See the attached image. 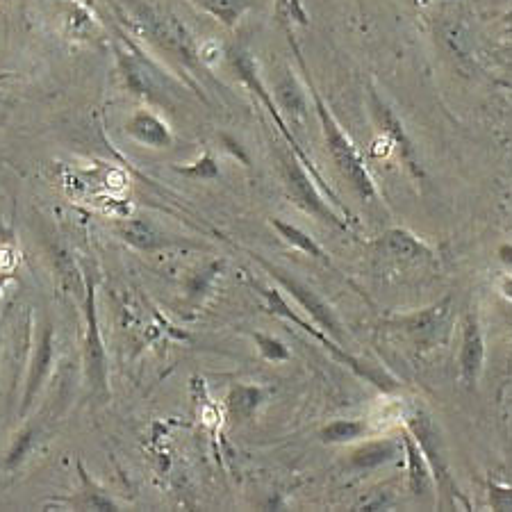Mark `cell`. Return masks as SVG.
<instances>
[{
  "label": "cell",
  "instance_id": "d4e9b609",
  "mask_svg": "<svg viewBox=\"0 0 512 512\" xmlns=\"http://www.w3.org/2000/svg\"><path fill=\"white\" fill-rule=\"evenodd\" d=\"M490 506L492 510H512V487L490 483Z\"/></svg>",
  "mask_w": 512,
  "mask_h": 512
},
{
  "label": "cell",
  "instance_id": "ba28073f",
  "mask_svg": "<svg viewBox=\"0 0 512 512\" xmlns=\"http://www.w3.org/2000/svg\"><path fill=\"white\" fill-rule=\"evenodd\" d=\"M285 171H287V187L289 194H292V201L303 208L305 212H310L312 217H317L321 221H328V224L346 228L344 221L337 217V214L330 210V205L324 201V196L319 194V189L312 185L310 173L305 171L299 162H285Z\"/></svg>",
  "mask_w": 512,
  "mask_h": 512
},
{
  "label": "cell",
  "instance_id": "52a82bcc",
  "mask_svg": "<svg viewBox=\"0 0 512 512\" xmlns=\"http://www.w3.org/2000/svg\"><path fill=\"white\" fill-rule=\"evenodd\" d=\"M369 110H371V114H374V121L378 123V128H381L383 135L387 137V142H390L396 151H399L403 164L410 169L412 176H415L417 180L424 178V171H421L419 162H417L415 146H412L408 132L403 130V123L390 110V105H387L383 98L378 96V92H374V89L369 92Z\"/></svg>",
  "mask_w": 512,
  "mask_h": 512
},
{
  "label": "cell",
  "instance_id": "603a6c76",
  "mask_svg": "<svg viewBox=\"0 0 512 512\" xmlns=\"http://www.w3.org/2000/svg\"><path fill=\"white\" fill-rule=\"evenodd\" d=\"M253 342L258 346L260 355L267 362H287L292 360V351L287 349L285 342H280L274 335H264V333H253Z\"/></svg>",
  "mask_w": 512,
  "mask_h": 512
},
{
  "label": "cell",
  "instance_id": "7a4b0ae2",
  "mask_svg": "<svg viewBox=\"0 0 512 512\" xmlns=\"http://www.w3.org/2000/svg\"><path fill=\"white\" fill-rule=\"evenodd\" d=\"M85 374L89 390L98 401H105L110 394V367H107V351L98 328V305H96V283L87 280L85 292Z\"/></svg>",
  "mask_w": 512,
  "mask_h": 512
},
{
  "label": "cell",
  "instance_id": "5b68a950",
  "mask_svg": "<svg viewBox=\"0 0 512 512\" xmlns=\"http://www.w3.org/2000/svg\"><path fill=\"white\" fill-rule=\"evenodd\" d=\"M230 62H233L235 71L239 73V78H242L244 85L249 87V89H253V92L260 96V101L264 103V107H267L271 117H274L276 126L280 128V132H283V137L287 139L289 144H292V148L296 151V158H299V160L303 162V167H310V173H312V176H315L317 183L326 189V185H324V178H321V173H319L315 167H312V160H308V155H305V153L301 151V146L296 144V137L292 135V132H289L287 123H285L283 119H280L278 107L274 105V101H271V96L267 94V89H264L262 80H260V76H258V71H255V62H253V57H251L249 53H244V51H230Z\"/></svg>",
  "mask_w": 512,
  "mask_h": 512
},
{
  "label": "cell",
  "instance_id": "ac0fdd59",
  "mask_svg": "<svg viewBox=\"0 0 512 512\" xmlns=\"http://www.w3.org/2000/svg\"><path fill=\"white\" fill-rule=\"evenodd\" d=\"M271 226L278 230L280 239H283L285 244L292 246V249L310 255V258H315V260L326 262L324 249H321V246L308 233H303L299 226H292V224H287V221H280V219H271Z\"/></svg>",
  "mask_w": 512,
  "mask_h": 512
},
{
  "label": "cell",
  "instance_id": "6da1fadb",
  "mask_svg": "<svg viewBox=\"0 0 512 512\" xmlns=\"http://www.w3.org/2000/svg\"><path fill=\"white\" fill-rule=\"evenodd\" d=\"M310 92H312V98H315V107L321 121V132H324L326 148L330 158L335 162V167L340 169V173L346 178V183L353 187V192L358 194L362 201H374L378 196V189L367 169L365 158H362V153L358 151V146L353 144V139L346 135L344 128L337 123L333 112L328 110L324 98H321V94L317 92L312 82H310Z\"/></svg>",
  "mask_w": 512,
  "mask_h": 512
},
{
  "label": "cell",
  "instance_id": "cb8c5ba5",
  "mask_svg": "<svg viewBox=\"0 0 512 512\" xmlns=\"http://www.w3.org/2000/svg\"><path fill=\"white\" fill-rule=\"evenodd\" d=\"M276 14L283 23H299L303 28L310 26V16L301 0H276Z\"/></svg>",
  "mask_w": 512,
  "mask_h": 512
},
{
  "label": "cell",
  "instance_id": "9c48e42d",
  "mask_svg": "<svg viewBox=\"0 0 512 512\" xmlns=\"http://www.w3.org/2000/svg\"><path fill=\"white\" fill-rule=\"evenodd\" d=\"M458 365H460V376L462 381H465V385L476 387L485 367V337L481 330V321H478L474 312H469L465 321H462Z\"/></svg>",
  "mask_w": 512,
  "mask_h": 512
},
{
  "label": "cell",
  "instance_id": "8992f818",
  "mask_svg": "<svg viewBox=\"0 0 512 512\" xmlns=\"http://www.w3.org/2000/svg\"><path fill=\"white\" fill-rule=\"evenodd\" d=\"M53 362H55V328L51 321H46V324L39 328L35 351H32V360L26 376V392H23V403H21V417H26L32 410V406H35L41 387H44V381L51 376Z\"/></svg>",
  "mask_w": 512,
  "mask_h": 512
},
{
  "label": "cell",
  "instance_id": "277c9868",
  "mask_svg": "<svg viewBox=\"0 0 512 512\" xmlns=\"http://www.w3.org/2000/svg\"><path fill=\"white\" fill-rule=\"evenodd\" d=\"M262 294H264V299H267V303H269V312H274V315H278V317H283V319H287V321H292V324H296L299 328H303L305 333H312L317 337V340L326 346V349L335 355L337 360H342L344 365H349L355 374L358 376H362V378H369L371 383H376L378 387H383V390H394V383H390V381H381V378H378L374 371L371 369H367V367H362L360 365V360H355L351 353H346L344 349H340V346H337V342H333V337H328V335H324V333H319V330L315 328V326H310V324H305L303 319H299L292 312V308H289V303L283 299V294L278 292V289H262Z\"/></svg>",
  "mask_w": 512,
  "mask_h": 512
},
{
  "label": "cell",
  "instance_id": "83f0119b",
  "mask_svg": "<svg viewBox=\"0 0 512 512\" xmlns=\"http://www.w3.org/2000/svg\"><path fill=\"white\" fill-rule=\"evenodd\" d=\"M94 3V0H87V5H92Z\"/></svg>",
  "mask_w": 512,
  "mask_h": 512
},
{
  "label": "cell",
  "instance_id": "9a60e30c",
  "mask_svg": "<svg viewBox=\"0 0 512 512\" xmlns=\"http://www.w3.org/2000/svg\"><path fill=\"white\" fill-rule=\"evenodd\" d=\"M383 249L401 260H431L433 251L406 228H392L383 237Z\"/></svg>",
  "mask_w": 512,
  "mask_h": 512
},
{
  "label": "cell",
  "instance_id": "4316f807",
  "mask_svg": "<svg viewBox=\"0 0 512 512\" xmlns=\"http://www.w3.org/2000/svg\"><path fill=\"white\" fill-rule=\"evenodd\" d=\"M499 292H501L503 299L512 301V276H501V280H499Z\"/></svg>",
  "mask_w": 512,
  "mask_h": 512
},
{
  "label": "cell",
  "instance_id": "30bf717a",
  "mask_svg": "<svg viewBox=\"0 0 512 512\" xmlns=\"http://www.w3.org/2000/svg\"><path fill=\"white\" fill-rule=\"evenodd\" d=\"M123 130H126V135L132 142L153 148V151H164V148L173 144V132L169 123L160 114L148 110V107H139V110L132 112Z\"/></svg>",
  "mask_w": 512,
  "mask_h": 512
},
{
  "label": "cell",
  "instance_id": "ffe728a7",
  "mask_svg": "<svg viewBox=\"0 0 512 512\" xmlns=\"http://www.w3.org/2000/svg\"><path fill=\"white\" fill-rule=\"evenodd\" d=\"M66 35L71 39H89L96 30V21L92 12H89L87 3H69V12L64 19Z\"/></svg>",
  "mask_w": 512,
  "mask_h": 512
},
{
  "label": "cell",
  "instance_id": "484cf974",
  "mask_svg": "<svg viewBox=\"0 0 512 512\" xmlns=\"http://www.w3.org/2000/svg\"><path fill=\"white\" fill-rule=\"evenodd\" d=\"M499 260L503 262V267H508L512 271V244L499 246Z\"/></svg>",
  "mask_w": 512,
  "mask_h": 512
},
{
  "label": "cell",
  "instance_id": "7402d4cb",
  "mask_svg": "<svg viewBox=\"0 0 512 512\" xmlns=\"http://www.w3.org/2000/svg\"><path fill=\"white\" fill-rule=\"evenodd\" d=\"M80 478H82V497L76 501V506L85 510H117V503H114L107 494H103L94 481H89L85 469L80 467Z\"/></svg>",
  "mask_w": 512,
  "mask_h": 512
},
{
  "label": "cell",
  "instance_id": "e0dca14e",
  "mask_svg": "<svg viewBox=\"0 0 512 512\" xmlns=\"http://www.w3.org/2000/svg\"><path fill=\"white\" fill-rule=\"evenodd\" d=\"M194 3L212 19H217L221 26L233 30L244 19V14L253 10L258 0H194Z\"/></svg>",
  "mask_w": 512,
  "mask_h": 512
},
{
  "label": "cell",
  "instance_id": "4fadbf2b",
  "mask_svg": "<svg viewBox=\"0 0 512 512\" xmlns=\"http://www.w3.org/2000/svg\"><path fill=\"white\" fill-rule=\"evenodd\" d=\"M401 453V442L392 440V437H381V440H369L365 444H360L358 449H353L351 453V465L355 469H378L399 458Z\"/></svg>",
  "mask_w": 512,
  "mask_h": 512
},
{
  "label": "cell",
  "instance_id": "44dd1931",
  "mask_svg": "<svg viewBox=\"0 0 512 512\" xmlns=\"http://www.w3.org/2000/svg\"><path fill=\"white\" fill-rule=\"evenodd\" d=\"M173 171L180 173V176L185 178H192V180H203V183H208V180H219L221 178V169H219V162L214 158L212 151H205L201 158L189 162V164H176Z\"/></svg>",
  "mask_w": 512,
  "mask_h": 512
},
{
  "label": "cell",
  "instance_id": "7c38bea8",
  "mask_svg": "<svg viewBox=\"0 0 512 512\" xmlns=\"http://www.w3.org/2000/svg\"><path fill=\"white\" fill-rule=\"evenodd\" d=\"M114 233H117L123 242L130 244L132 249L144 253H153L167 244V239H164V235L151 224V221L139 217H121L117 221V226H114Z\"/></svg>",
  "mask_w": 512,
  "mask_h": 512
},
{
  "label": "cell",
  "instance_id": "2e32d148",
  "mask_svg": "<svg viewBox=\"0 0 512 512\" xmlns=\"http://www.w3.org/2000/svg\"><path fill=\"white\" fill-rule=\"evenodd\" d=\"M276 98H278L280 110H283L287 117H292L299 123H303L305 117H308L303 89L299 85V80L294 78L292 71H285V76L276 82Z\"/></svg>",
  "mask_w": 512,
  "mask_h": 512
},
{
  "label": "cell",
  "instance_id": "3957f363",
  "mask_svg": "<svg viewBox=\"0 0 512 512\" xmlns=\"http://www.w3.org/2000/svg\"><path fill=\"white\" fill-rule=\"evenodd\" d=\"M255 260H260L264 267H267V271L271 274V278H276L280 287H285V292L292 296V299L301 305V308L308 312L310 319L315 321V324L324 330V333H328L330 337H333L335 342H342V326L340 321H337V315L335 310L330 308V305L321 299V296L315 292V289L308 287L305 283H301V280H296L294 276H289L287 271L274 267V264H269L267 260H262L260 255H253Z\"/></svg>",
  "mask_w": 512,
  "mask_h": 512
},
{
  "label": "cell",
  "instance_id": "d6986e66",
  "mask_svg": "<svg viewBox=\"0 0 512 512\" xmlns=\"http://www.w3.org/2000/svg\"><path fill=\"white\" fill-rule=\"evenodd\" d=\"M367 424L360 419H335L328 426L321 428V442L326 444H349L367 435Z\"/></svg>",
  "mask_w": 512,
  "mask_h": 512
},
{
  "label": "cell",
  "instance_id": "8fae6325",
  "mask_svg": "<svg viewBox=\"0 0 512 512\" xmlns=\"http://www.w3.org/2000/svg\"><path fill=\"white\" fill-rule=\"evenodd\" d=\"M403 447L408 453V485L415 497H428L435 485L431 462H428L424 449L419 447L417 437L408 428H403Z\"/></svg>",
  "mask_w": 512,
  "mask_h": 512
},
{
  "label": "cell",
  "instance_id": "5bb4252c",
  "mask_svg": "<svg viewBox=\"0 0 512 512\" xmlns=\"http://www.w3.org/2000/svg\"><path fill=\"white\" fill-rule=\"evenodd\" d=\"M267 399V392L260 385H233L226 396V412L230 421H249Z\"/></svg>",
  "mask_w": 512,
  "mask_h": 512
}]
</instances>
